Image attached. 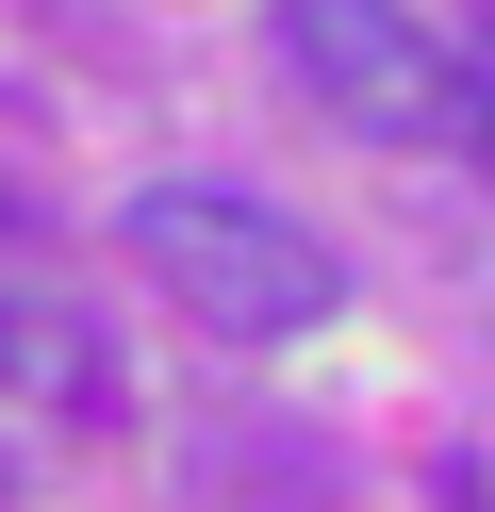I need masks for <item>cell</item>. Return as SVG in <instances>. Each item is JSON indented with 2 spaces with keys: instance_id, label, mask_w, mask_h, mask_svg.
Returning a JSON list of instances; mask_svg holds the SVG:
<instances>
[{
  "instance_id": "277c9868",
  "label": "cell",
  "mask_w": 495,
  "mask_h": 512,
  "mask_svg": "<svg viewBox=\"0 0 495 512\" xmlns=\"http://www.w3.org/2000/svg\"><path fill=\"white\" fill-rule=\"evenodd\" d=\"M33 347H50V314H33V281H0V380H17Z\"/></svg>"
},
{
  "instance_id": "6da1fadb",
  "label": "cell",
  "mask_w": 495,
  "mask_h": 512,
  "mask_svg": "<svg viewBox=\"0 0 495 512\" xmlns=\"http://www.w3.org/2000/svg\"><path fill=\"white\" fill-rule=\"evenodd\" d=\"M116 248L198 314V331H231V347H297V331H330V298H347L330 232H297V215L248 199V182H149V199L116 215Z\"/></svg>"
},
{
  "instance_id": "7a4b0ae2",
  "label": "cell",
  "mask_w": 495,
  "mask_h": 512,
  "mask_svg": "<svg viewBox=\"0 0 495 512\" xmlns=\"http://www.w3.org/2000/svg\"><path fill=\"white\" fill-rule=\"evenodd\" d=\"M281 17V67L314 83L347 133L380 149H462V50L413 34V0H264Z\"/></svg>"
},
{
  "instance_id": "5b68a950",
  "label": "cell",
  "mask_w": 495,
  "mask_h": 512,
  "mask_svg": "<svg viewBox=\"0 0 495 512\" xmlns=\"http://www.w3.org/2000/svg\"><path fill=\"white\" fill-rule=\"evenodd\" d=\"M446 512H495V463H446Z\"/></svg>"
},
{
  "instance_id": "3957f363",
  "label": "cell",
  "mask_w": 495,
  "mask_h": 512,
  "mask_svg": "<svg viewBox=\"0 0 495 512\" xmlns=\"http://www.w3.org/2000/svg\"><path fill=\"white\" fill-rule=\"evenodd\" d=\"M462 166H495V17L462 34Z\"/></svg>"
}]
</instances>
